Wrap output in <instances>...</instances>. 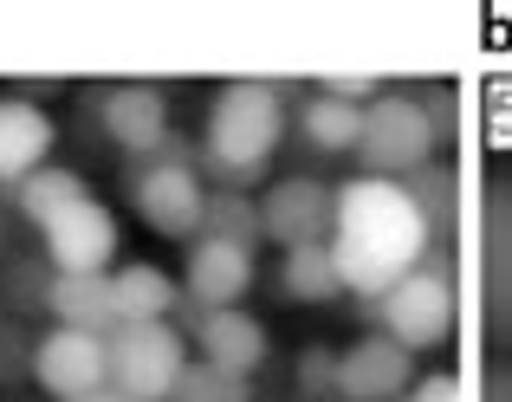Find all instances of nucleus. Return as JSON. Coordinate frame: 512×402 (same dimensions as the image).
<instances>
[{
	"instance_id": "1",
	"label": "nucleus",
	"mask_w": 512,
	"mask_h": 402,
	"mask_svg": "<svg viewBox=\"0 0 512 402\" xmlns=\"http://www.w3.org/2000/svg\"><path fill=\"white\" fill-rule=\"evenodd\" d=\"M428 253V227L402 182L357 176L338 182V227H331V260H338L344 292L357 299H383L396 279H409Z\"/></svg>"
},
{
	"instance_id": "2",
	"label": "nucleus",
	"mask_w": 512,
	"mask_h": 402,
	"mask_svg": "<svg viewBox=\"0 0 512 402\" xmlns=\"http://www.w3.org/2000/svg\"><path fill=\"white\" fill-rule=\"evenodd\" d=\"M286 91L292 78H234L214 91L208 124H201V169L214 189H253L266 176V163L292 130Z\"/></svg>"
},
{
	"instance_id": "3",
	"label": "nucleus",
	"mask_w": 512,
	"mask_h": 402,
	"mask_svg": "<svg viewBox=\"0 0 512 402\" xmlns=\"http://www.w3.org/2000/svg\"><path fill=\"white\" fill-rule=\"evenodd\" d=\"M480 338L512 357V169L480 189Z\"/></svg>"
},
{
	"instance_id": "4",
	"label": "nucleus",
	"mask_w": 512,
	"mask_h": 402,
	"mask_svg": "<svg viewBox=\"0 0 512 402\" xmlns=\"http://www.w3.org/2000/svg\"><path fill=\"white\" fill-rule=\"evenodd\" d=\"M441 137L428 130L422 104L409 91H383V98L363 111V137H357V163L363 176H383V182H409L422 163H435Z\"/></svg>"
},
{
	"instance_id": "5",
	"label": "nucleus",
	"mask_w": 512,
	"mask_h": 402,
	"mask_svg": "<svg viewBox=\"0 0 512 402\" xmlns=\"http://www.w3.org/2000/svg\"><path fill=\"white\" fill-rule=\"evenodd\" d=\"M111 357V390H124L130 402H169V390L188 370V338L169 325H117L104 338Z\"/></svg>"
},
{
	"instance_id": "6",
	"label": "nucleus",
	"mask_w": 512,
	"mask_h": 402,
	"mask_svg": "<svg viewBox=\"0 0 512 402\" xmlns=\"http://www.w3.org/2000/svg\"><path fill=\"white\" fill-rule=\"evenodd\" d=\"M376 331H389L402 351H435V344H448V331H454V273H422V266H415L409 279H396V286L376 299Z\"/></svg>"
},
{
	"instance_id": "7",
	"label": "nucleus",
	"mask_w": 512,
	"mask_h": 402,
	"mask_svg": "<svg viewBox=\"0 0 512 402\" xmlns=\"http://www.w3.org/2000/svg\"><path fill=\"white\" fill-rule=\"evenodd\" d=\"M130 208L169 240L201 234V208H208V189H201V169H175V163H130L124 169Z\"/></svg>"
},
{
	"instance_id": "8",
	"label": "nucleus",
	"mask_w": 512,
	"mask_h": 402,
	"mask_svg": "<svg viewBox=\"0 0 512 402\" xmlns=\"http://www.w3.org/2000/svg\"><path fill=\"white\" fill-rule=\"evenodd\" d=\"M33 383L39 396H91L111 383V357H104V338L98 331H72V325H46L33 338Z\"/></svg>"
},
{
	"instance_id": "9",
	"label": "nucleus",
	"mask_w": 512,
	"mask_h": 402,
	"mask_svg": "<svg viewBox=\"0 0 512 402\" xmlns=\"http://www.w3.org/2000/svg\"><path fill=\"white\" fill-rule=\"evenodd\" d=\"M260 227L266 240L279 247H325L331 227H338V182H318V176H286L273 182L260 201Z\"/></svg>"
},
{
	"instance_id": "10",
	"label": "nucleus",
	"mask_w": 512,
	"mask_h": 402,
	"mask_svg": "<svg viewBox=\"0 0 512 402\" xmlns=\"http://www.w3.org/2000/svg\"><path fill=\"white\" fill-rule=\"evenodd\" d=\"M39 253L52 260V273H111L117 260V214L104 201H78L59 221L39 227Z\"/></svg>"
},
{
	"instance_id": "11",
	"label": "nucleus",
	"mask_w": 512,
	"mask_h": 402,
	"mask_svg": "<svg viewBox=\"0 0 512 402\" xmlns=\"http://www.w3.org/2000/svg\"><path fill=\"white\" fill-rule=\"evenodd\" d=\"M415 390V351H402L389 331H363L338 351V396L344 402H396Z\"/></svg>"
},
{
	"instance_id": "12",
	"label": "nucleus",
	"mask_w": 512,
	"mask_h": 402,
	"mask_svg": "<svg viewBox=\"0 0 512 402\" xmlns=\"http://www.w3.org/2000/svg\"><path fill=\"white\" fill-rule=\"evenodd\" d=\"M91 111H98L104 137H111L130 163L156 156V143L169 137V98L156 85H111L98 104H91Z\"/></svg>"
},
{
	"instance_id": "13",
	"label": "nucleus",
	"mask_w": 512,
	"mask_h": 402,
	"mask_svg": "<svg viewBox=\"0 0 512 402\" xmlns=\"http://www.w3.org/2000/svg\"><path fill=\"white\" fill-rule=\"evenodd\" d=\"M247 286H253V247H234V240H188L182 292L201 305V312H227V305H240Z\"/></svg>"
},
{
	"instance_id": "14",
	"label": "nucleus",
	"mask_w": 512,
	"mask_h": 402,
	"mask_svg": "<svg viewBox=\"0 0 512 402\" xmlns=\"http://www.w3.org/2000/svg\"><path fill=\"white\" fill-rule=\"evenodd\" d=\"M52 143H59V130H52V117L39 111V104L0 98V189L26 182L33 169H46L52 163Z\"/></svg>"
},
{
	"instance_id": "15",
	"label": "nucleus",
	"mask_w": 512,
	"mask_h": 402,
	"mask_svg": "<svg viewBox=\"0 0 512 402\" xmlns=\"http://www.w3.org/2000/svg\"><path fill=\"white\" fill-rule=\"evenodd\" d=\"M201 344V364L227 370V377H253V370L266 364V351H273V338H266L260 318H247L240 305H227V312H208L195 331Z\"/></svg>"
},
{
	"instance_id": "16",
	"label": "nucleus",
	"mask_w": 512,
	"mask_h": 402,
	"mask_svg": "<svg viewBox=\"0 0 512 402\" xmlns=\"http://www.w3.org/2000/svg\"><path fill=\"white\" fill-rule=\"evenodd\" d=\"M52 325H72V331H98L111 338L117 331V299H111V273H59L52 279V299H46Z\"/></svg>"
},
{
	"instance_id": "17",
	"label": "nucleus",
	"mask_w": 512,
	"mask_h": 402,
	"mask_svg": "<svg viewBox=\"0 0 512 402\" xmlns=\"http://www.w3.org/2000/svg\"><path fill=\"white\" fill-rule=\"evenodd\" d=\"M111 299H117V325H163L182 305V279H169L163 266H117Z\"/></svg>"
},
{
	"instance_id": "18",
	"label": "nucleus",
	"mask_w": 512,
	"mask_h": 402,
	"mask_svg": "<svg viewBox=\"0 0 512 402\" xmlns=\"http://www.w3.org/2000/svg\"><path fill=\"white\" fill-rule=\"evenodd\" d=\"M292 130H299V143L312 156H344V150H357V137H363V111H357V104H344V98L312 91V98L292 111Z\"/></svg>"
},
{
	"instance_id": "19",
	"label": "nucleus",
	"mask_w": 512,
	"mask_h": 402,
	"mask_svg": "<svg viewBox=\"0 0 512 402\" xmlns=\"http://www.w3.org/2000/svg\"><path fill=\"white\" fill-rule=\"evenodd\" d=\"M91 189H85V176L78 169H59V163H46V169H33L26 182H13L7 201H13V214L20 221H33V227H46V221H59L65 208H78Z\"/></svg>"
},
{
	"instance_id": "20",
	"label": "nucleus",
	"mask_w": 512,
	"mask_h": 402,
	"mask_svg": "<svg viewBox=\"0 0 512 402\" xmlns=\"http://www.w3.org/2000/svg\"><path fill=\"white\" fill-rule=\"evenodd\" d=\"M279 292L292 305H331L338 299L344 279H338V260H331V240L325 247H292L286 266H279Z\"/></svg>"
},
{
	"instance_id": "21",
	"label": "nucleus",
	"mask_w": 512,
	"mask_h": 402,
	"mask_svg": "<svg viewBox=\"0 0 512 402\" xmlns=\"http://www.w3.org/2000/svg\"><path fill=\"white\" fill-rule=\"evenodd\" d=\"M195 240H234V247H260V201L247 189H208V208H201V234Z\"/></svg>"
},
{
	"instance_id": "22",
	"label": "nucleus",
	"mask_w": 512,
	"mask_h": 402,
	"mask_svg": "<svg viewBox=\"0 0 512 402\" xmlns=\"http://www.w3.org/2000/svg\"><path fill=\"white\" fill-rule=\"evenodd\" d=\"M402 195L415 201V214H422L428 240H454V169L422 163L409 182H402Z\"/></svg>"
},
{
	"instance_id": "23",
	"label": "nucleus",
	"mask_w": 512,
	"mask_h": 402,
	"mask_svg": "<svg viewBox=\"0 0 512 402\" xmlns=\"http://www.w3.org/2000/svg\"><path fill=\"white\" fill-rule=\"evenodd\" d=\"M52 260L46 253H26V260H7L0 266V312H46V299H52Z\"/></svg>"
},
{
	"instance_id": "24",
	"label": "nucleus",
	"mask_w": 512,
	"mask_h": 402,
	"mask_svg": "<svg viewBox=\"0 0 512 402\" xmlns=\"http://www.w3.org/2000/svg\"><path fill=\"white\" fill-rule=\"evenodd\" d=\"M169 402H253V390H247V377H227L214 364H188L182 383L169 390Z\"/></svg>"
},
{
	"instance_id": "25",
	"label": "nucleus",
	"mask_w": 512,
	"mask_h": 402,
	"mask_svg": "<svg viewBox=\"0 0 512 402\" xmlns=\"http://www.w3.org/2000/svg\"><path fill=\"white\" fill-rule=\"evenodd\" d=\"M292 377H299L305 402H344L338 396V351H331V344H305V357H299Z\"/></svg>"
},
{
	"instance_id": "26",
	"label": "nucleus",
	"mask_w": 512,
	"mask_h": 402,
	"mask_svg": "<svg viewBox=\"0 0 512 402\" xmlns=\"http://www.w3.org/2000/svg\"><path fill=\"white\" fill-rule=\"evenodd\" d=\"M33 377V331L20 318H0V390Z\"/></svg>"
},
{
	"instance_id": "27",
	"label": "nucleus",
	"mask_w": 512,
	"mask_h": 402,
	"mask_svg": "<svg viewBox=\"0 0 512 402\" xmlns=\"http://www.w3.org/2000/svg\"><path fill=\"white\" fill-rule=\"evenodd\" d=\"M415 104H422L428 130H435V137L448 143V137H454V91H448V85H428V91H422V98H415Z\"/></svg>"
},
{
	"instance_id": "28",
	"label": "nucleus",
	"mask_w": 512,
	"mask_h": 402,
	"mask_svg": "<svg viewBox=\"0 0 512 402\" xmlns=\"http://www.w3.org/2000/svg\"><path fill=\"white\" fill-rule=\"evenodd\" d=\"M409 402H461V377H415Z\"/></svg>"
},
{
	"instance_id": "29",
	"label": "nucleus",
	"mask_w": 512,
	"mask_h": 402,
	"mask_svg": "<svg viewBox=\"0 0 512 402\" xmlns=\"http://www.w3.org/2000/svg\"><path fill=\"white\" fill-rule=\"evenodd\" d=\"M480 402H512V364H493L480 377Z\"/></svg>"
},
{
	"instance_id": "30",
	"label": "nucleus",
	"mask_w": 512,
	"mask_h": 402,
	"mask_svg": "<svg viewBox=\"0 0 512 402\" xmlns=\"http://www.w3.org/2000/svg\"><path fill=\"white\" fill-rule=\"evenodd\" d=\"M7 85L20 91L26 104H39V98H59V91H65V78H7Z\"/></svg>"
},
{
	"instance_id": "31",
	"label": "nucleus",
	"mask_w": 512,
	"mask_h": 402,
	"mask_svg": "<svg viewBox=\"0 0 512 402\" xmlns=\"http://www.w3.org/2000/svg\"><path fill=\"white\" fill-rule=\"evenodd\" d=\"M72 402H130L124 390H111V383H104V390H91V396H72Z\"/></svg>"
},
{
	"instance_id": "32",
	"label": "nucleus",
	"mask_w": 512,
	"mask_h": 402,
	"mask_svg": "<svg viewBox=\"0 0 512 402\" xmlns=\"http://www.w3.org/2000/svg\"><path fill=\"white\" fill-rule=\"evenodd\" d=\"M13 253H7V208H0V266H7Z\"/></svg>"
},
{
	"instance_id": "33",
	"label": "nucleus",
	"mask_w": 512,
	"mask_h": 402,
	"mask_svg": "<svg viewBox=\"0 0 512 402\" xmlns=\"http://www.w3.org/2000/svg\"><path fill=\"white\" fill-rule=\"evenodd\" d=\"M396 402H409V396H396Z\"/></svg>"
},
{
	"instance_id": "34",
	"label": "nucleus",
	"mask_w": 512,
	"mask_h": 402,
	"mask_svg": "<svg viewBox=\"0 0 512 402\" xmlns=\"http://www.w3.org/2000/svg\"><path fill=\"white\" fill-rule=\"evenodd\" d=\"M0 318H7V312H0Z\"/></svg>"
},
{
	"instance_id": "35",
	"label": "nucleus",
	"mask_w": 512,
	"mask_h": 402,
	"mask_svg": "<svg viewBox=\"0 0 512 402\" xmlns=\"http://www.w3.org/2000/svg\"><path fill=\"white\" fill-rule=\"evenodd\" d=\"M0 195H7V189H0Z\"/></svg>"
}]
</instances>
